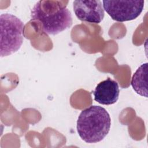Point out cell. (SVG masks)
Listing matches in <instances>:
<instances>
[{
	"instance_id": "6da1fadb",
	"label": "cell",
	"mask_w": 148,
	"mask_h": 148,
	"mask_svg": "<svg viewBox=\"0 0 148 148\" xmlns=\"http://www.w3.org/2000/svg\"><path fill=\"white\" fill-rule=\"evenodd\" d=\"M32 20L39 21L43 31L47 35H57L70 28L72 17L63 2L60 1H39L34 6Z\"/></svg>"
},
{
	"instance_id": "7a4b0ae2",
	"label": "cell",
	"mask_w": 148,
	"mask_h": 148,
	"mask_svg": "<svg viewBox=\"0 0 148 148\" xmlns=\"http://www.w3.org/2000/svg\"><path fill=\"white\" fill-rule=\"evenodd\" d=\"M111 119L106 110L99 106L92 105L83 110L77 120L79 136L88 143L101 141L108 135Z\"/></svg>"
},
{
	"instance_id": "3957f363",
	"label": "cell",
	"mask_w": 148,
	"mask_h": 148,
	"mask_svg": "<svg viewBox=\"0 0 148 148\" xmlns=\"http://www.w3.org/2000/svg\"><path fill=\"white\" fill-rule=\"evenodd\" d=\"M24 24L16 16L3 13L0 16V55L6 57L18 51L24 37Z\"/></svg>"
},
{
	"instance_id": "277c9868",
	"label": "cell",
	"mask_w": 148,
	"mask_h": 148,
	"mask_svg": "<svg viewBox=\"0 0 148 148\" xmlns=\"http://www.w3.org/2000/svg\"><path fill=\"white\" fill-rule=\"evenodd\" d=\"M103 8L110 17L124 22L136 18L144 8V1H103Z\"/></svg>"
},
{
	"instance_id": "5b68a950",
	"label": "cell",
	"mask_w": 148,
	"mask_h": 148,
	"mask_svg": "<svg viewBox=\"0 0 148 148\" xmlns=\"http://www.w3.org/2000/svg\"><path fill=\"white\" fill-rule=\"evenodd\" d=\"M73 8L76 16L81 21L99 24L104 17V9L99 0L75 1Z\"/></svg>"
},
{
	"instance_id": "8992f818",
	"label": "cell",
	"mask_w": 148,
	"mask_h": 148,
	"mask_svg": "<svg viewBox=\"0 0 148 148\" xmlns=\"http://www.w3.org/2000/svg\"><path fill=\"white\" fill-rule=\"evenodd\" d=\"M119 92L117 82L108 77L97 84L93 94L94 100L99 103L110 105L117 102Z\"/></svg>"
},
{
	"instance_id": "52a82bcc",
	"label": "cell",
	"mask_w": 148,
	"mask_h": 148,
	"mask_svg": "<svg viewBox=\"0 0 148 148\" xmlns=\"http://www.w3.org/2000/svg\"><path fill=\"white\" fill-rule=\"evenodd\" d=\"M147 73L148 64H142L134 73L131 84L135 91L139 95L147 98Z\"/></svg>"
}]
</instances>
